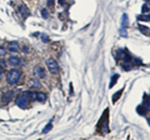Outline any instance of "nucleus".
<instances>
[{
    "mask_svg": "<svg viewBox=\"0 0 150 140\" xmlns=\"http://www.w3.org/2000/svg\"><path fill=\"white\" fill-rule=\"evenodd\" d=\"M3 79V68L0 66V80H1Z\"/></svg>",
    "mask_w": 150,
    "mask_h": 140,
    "instance_id": "24",
    "label": "nucleus"
},
{
    "mask_svg": "<svg viewBox=\"0 0 150 140\" xmlns=\"http://www.w3.org/2000/svg\"><path fill=\"white\" fill-rule=\"evenodd\" d=\"M51 129H52V124H51V123H49V124H48V125H46V126H45V128H44V130H43V133H44V134H45V133H49V131H50Z\"/></svg>",
    "mask_w": 150,
    "mask_h": 140,
    "instance_id": "16",
    "label": "nucleus"
},
{
    "mask_svg": "<svg viewBox=\"0 0 150 140\" xmlns=\"http://www.w3.org/2000/svg\"><path fill=\"white\" fill-rule=\"evenodd\" d=\"M7 51L18 53L19 51V44L16 43V41H10V43H7Z\"/></svg>",
    "mask_w": 150,
    "mask_h": 140,
    "instance_id": "6",
    "label": "nucleus"
},
{
    "mask_svg": "<svg viewBox=\"0 0 150 140\" xmlns=\"http://www.w3.org/2000/svg\"><path fill=\"white\" fill-rule=\"evenodd\" d=\"M7 63H9V65H11L13 68H16L21 61H20V58H18V56H10Z\"/></svg>",
    "mask_w": 150,
    "mask_h": 140,
    "instance_id": "7",
    "label": "nucleus"
},
{
    "mask_svg": "<svg viewBox=\"0 0 150 140\" xmlns=\"http://www.w3.org/2000/svg\"><path fill=\"white\" fill-rule=\"evenodd\" d=\"M127 26V15L124 14L123 15V28H126Z\"/></svg>",
    "mask_w": 150,
    "mask_h": 140,
    "instance_id": "17",
    "label": "nucleus"
},
{
    "mask_svg": "<svg viewBox=\"0 0 150 140\" xmlns=\"http://www.w3.org/2000/svg\"><path fill=\"white\" fill-rule=\"evenodd\" d=\"M131 68H133V64H131L130 61H127V63H123V69H124V70L129 71V70H131Z\"/></svg>",
    "mask_w": 150,
    "mask_h": 140,
    "instance_id": "12",
    "label": "nucleus"
},
{
    "mask_svg": "<svg viewBox=\"0 0 150 140\" xmlns=\"http://www.w3.org/2000/svg\"><path fill=\"white\" fill-rule=\"evenodd\" d=\"M34 74H35L38 78H40V79H44L45 76H46L45 69H44L43 66H40V65H38V66L34 68Z\"/></svg>",
    "mask_w": 150,
    "mask_h": 140,
    "instance_id": "4",
    "label": "nucleus"
},
{
    "mask_svg": "<svg viewBox=\"0 0 150 140\" xmlns=\"http://www.w3.org/2000/svg\"><path fill=\"white\" fill-rule=\"evenodd\" d=\"M20 78H21V70L19 68H13L6 74V81L9 85H15L16 83H19Z\"/></svg>",
    "mask_w": 150,
    "mask_h": 140,
    "instance_id": "1",
    "label": "nucleus"
},
{
    "mask_svg": "<svg viewBox=\"0 0 150 140\" xmlns=\"http://www.w3.org/2000/svg\"><path fill=\"white\" fill-rule=\"evenodd\" d=\"M119 79V74H115L114 76L111 78V81H110V88H112V86H114V84L116 83V80H118Z\"/></svg>",
    "mask_w": 150,
    "mask_h": 140,
    "instance_id": "14",
    "label": "nucleus"
},
{
    "mask_svg": "<svg viewBox=\"0 0 150 140\" xmlns=\"http://www.w3.org/2000/svg\"><path fill=\"white\" fill-rule=\"evenodd\" d=\"M41 36V41H44V43H49V41H50V39H49V36L48 35H40Z\"/></svg>",
    "mask_w": 150,
    "mask_h": 140,
    "instance_id": "18",
    "label": "nucleus"
},
{
    "mask_svg": "<svg viewBox=\"0 0 150 140\" xmlns=\"http://www.w3.org/2000/svg\"><path fill=\"white\" fill-rule=\"evenodd\" d=\"M41 15H43V18H45V19H46V18L49 16V14H48V11H46V10H45V9H43V10H41Z\"/></svg>",
    "mask_w": 150,
    "mask_h": 140,
    "instance_id": "22",
    "label": "nucleus"
},
{
    "mask_svg": "<svg viewBox=\"0 0 150 140\" xmlns=\"http://www.w3.org/2000/svg\"><path fill=\"white\" fill-rule=\"evenodd\" d=\"M5 54H6V50L4 48H1L0 46V58H3V56H5Z\"/></svg>",
    "mask_w": 150,
    "mask_h": 140,
    "instance_id": "20",
    "label": "nucleus"
},
{
    "mask_svg": "<svg viewBox=\"0 0 150 140\" xmlns=\"http://www.w3.org/2000/svg\"><path fill=\"white\" fill-rule=\"evenodd\" d=\"M59 3L61 4V5H64V4H65V1H64V0H59Z\"/></svg>",
    "mask_w": 150,
    "mask_h": 140,
    "instance_id": "26",
    "label": "nucleus"
},
{
    "mask_svg": "<svg viewBox=\"0 0 150 140\" xmlns=\"http://www.w3.org/2000/svg\"><path fill=\"white\" fill-rule=\"evenodd\" d=\"M120 33H121V35H123V36H126V31H124V29H123Z\"/></svg>",
    "mask_w": 150,
    "mask_h": 140,
    "instance_id": "25",
    "label": "nucleus"
},
{
    "mask_svg": "<svg viewBox=\"0 0 150 140\" xmlns=\"http://www.w3.org/2000/svg\"><path fill=\"white\" fill-rule=\"evenodd\" d=\"M46 66H48V70L50 71L51 74H58L59 73V65H58V63H56L55 59L49 58L46 60Z\"/></svg>",
    "mask_w": 150,
    "mask_h": 140,
    "instance_id": "3",
    "label": "nucleus"
},
{
    "mask_svg": "<svg viewBox=\"0 0 150 140\" xmlns=\"http://www.w3.org/2000/svg\"><path fill=\"white\" fill-rule=\"evenodd\" d=\"M13 96H14V90H7V92L3 95V103L4 104L9 103L10 100H13Z\"/></svg>",
    "mask_w": 150,
    "mask_h": 140,
    "instance_id": "5",
    "label": "nucleus"
},
{
    "mask_svg": "<svg viewBox=\"0 0 150 140\" xmlns=\"http://www.w3.org/2000/svg\"><path fill=\"white\" fill-rule=\"evenodd\" d=\"M30 86H31V88H36V89H39L40 86H41V84H40V81L38 80L36 78H34V79H31V80H30Z\"/></svg>",
    "mask_w": 150,
    "mask_h": 140,
    "instance_id": "9",
    "label": "nucleus"
},
{
    "mask_svg": "<svg viewBox=\"0 0 150 140\" xmlns=\"http://www.w3.org/2000/svg\"><path fill=\"white\" fill-rule=\"evenodd\" d=\"M20 13H21V15H22V18H26V16H29V9L26 8L25 5H20Z\"/></svg>",
    "mask_w": 150,
    "mask_h": 140,
    "instance_id": "10",
    "label": "nucleus"
},
{
    "mask_svg": "<svg viewBox=\"0 0 150 140\" xmlns=\"http://www.w3.org/2000/svg\"><path fill=\"white\" fill-rule=\"evenodd\" d=\"M52 4H54V1H52V0H48V5H49V6H52Z\"/></svg>",
    "mask_w": 150,
    "mask_h": 140,
    "instance_id": "23",
    "label": "nucleus"
},
{
    "mask_svg": "<svg viewBox=\"0 0 150 140\" xmlns=\"http://www.w3.org/2000/svg\"><path fill=\"white\" fill-rule=\"evenodd\" d=\"M139 29L141 30V33L142 34H145V35H149V28H146V26H142V25H139Z\"/></svg>",
    "mask_w": 150,
    "mask_h": 140,
    "instance_id": "15",
    "label": "nucleus"
},
{
    "mask_svg": "<svg viewBox=\"0 0 150 140\" xmlns=\"http://www.w3.org/2000/svg\"><path fill=\"white\" fill-rule=\"evenodd\" d=\"M29 98L26 96V94L25 93H22L20 94L18 98H16V100H15V103H16V105L19 108H21V109H25V108H28L29 107Z\"/></svg>",
    "mask_w": 150,
    "mask_h": 140,
    "instance_id": "2",
    "label": "nucleus"
},
{
    "mask_svg": "<svg viewBox=\"0 0 150 140\" xmlns=\"http://www.w3.org/2000/svg\"><path fill=\"white\" fill-rule=\"evenodd\" d=\"M35 100L40 101V103H44V101L46 100V95H45L44 93L39 92V93H36V95H35Z\"/></svg>",
    "mask_w": 150,
    "mask_h": 140,
    "instance_id": "8",
    "label": "nucleus"
},
{
    "mask_svg": "<svg viewBox=\"0 0 150 140\" xmlns=\"http://www.w3.org/2000/svg\"><path fill=\"white\" fill-rule=\"evenodd\" d=\"M22 53H24V54H29V53H30V48L29 46H25V45H24V46H22Z\"/></svg>",
    "mask_w": 150,
    "mask_h": 140,
    "instance_id": "21",
    "label": "nucleus"
},
{
    "mask_svg": "<svg viewBox=\"0 0 150 140\" xmlns=\"http://www.w3.org/2000/svg\"><path fill=\"white\" fill-rule=\"evenodd\" d=\"M138 20H140V21H149V15H148V14L139 15V16H138Z\"/></svg>",
    "mask_w": 150,
    "mask_h": 140,
    "instance_id": "13",
    "label": "nucleus"
},
{
    "mask_svg": "<svg viewBox=\"0 0 150 140\" xmlns=\"http://www.w3.org/2000/svg\"><path fill=\"white\" fill-rule=\"evenodd\" d=\"M121 94H123V89H120L118 93H116V94H114V95H112V103H115V101H118V100H119V98L121 96Z\"/></svg>",
    "mask_w": 150,
    "mask_h": 140,
    "instance_id": "11",
    "label": "nucleus"
},
{
    "mask_svg": "<svg viewBox=\"0 0 150 140\" xmlns=\"http://www.w3.org/2000/svg\"><path fill=\"white\" fill-rule=\"evenodd\" d=\"M142 14H149V6L142 5Z\"/></svg>",
    "mask_w": 150,
    "mask_h": 140,
    "instance_id": "19",
    "label": "nucleus"
}]
</instances>
